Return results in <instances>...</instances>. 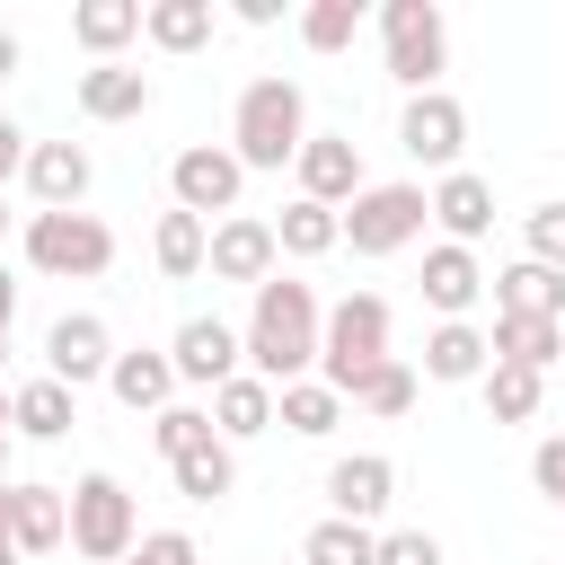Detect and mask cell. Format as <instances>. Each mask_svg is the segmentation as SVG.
<instances>
[{
	"mask_svg": "<svg viewBox=\"0 0 565 565\" xmlns=\"http://www.w3.org/2000/svg\"><path fill=\"white\" fill-rule=\"evenodd\" d=\"M0 79H18V35L0 26Z\"/></svg>",
	"mask_w": 565,
	"mask_h": 565,
	"instance_id": "cell-44",
	"label": "cell"
},
{
	"mask_svg": "<svg viewBox=\"0 0 565 565\" xmlns=\"http://www.w3.org/2000/svg\"><path fill=\"white\" fill-rule=\"evenodd\" d=\"M486 327H468V318H441L433 335H424V380H441V388H459V380H486Z\"/></svg>",
	"mask_w": 565,
	"mask_h": 565,
	"instance_id": "cell-21",
	"label": "cell"
},
{
	"mask_svg": "<svg viewBox=\"0 0 565 565\" xmlns=\"http://www.w3.org/2000/svg\"><path fill=\"white\" fill-rule=\"evenodd\" d=\"M486 415L494 424H530L539 415V397H547V371H512V362H486Z\"/></svg>",
	"mask_w": 565,
	"mask_h": 565,
	"instance_id": "cell-32",
	"label": "cell"
},
{
	"mask_svg": "<svg viewBox=\"0 0 565 565\" xmlns=\"http://www.w3.org/2000/svg\"><path fill=\"white\" fill-rule=\"evenodd\" d=\"M371 547H380V530H362V521H318L309 539H300V565H371Z\"/></svg>",
	"mask_w": 565,
	"mask_h": 565,
	"instance_id": "cell-33",
	"label": "cell"
},
{
	"mask_svg": "<svg viewBox=\"0 0 565 565\" xmlns=\"http://www.w3.org/2000/svg\"><path fill=\"white\" fill-rule=\"evenodd\" d=\"M291 177H300V203L344 212V203L362 194V150H353L344 132H309V141H300V159H291Z\"/></svg>",
	"mask_w": 565,
	"mask_h": 565,
	"instance_id": "cell-12",
	"label": "cell"
},
{
	"mask_svg": "<svg viewBox=\"0 0 565 565\" xmlns=\"http://www.w3.org/2000/svg\"><path fill=\"white\" fill-rule=\"evenodd\" d=\"M9 318H18V282H9V265H0V335H9Z\"/></svg>",
	"mask_w": 565,
	"mask_h": 565,
	"instance_id": "cell-43",
	"label": "cell"
},
{
	"mask_svg": "<svg viewBox=\"0 0 565 565\" xmlns=\"http://www.w3.org/2000/svg\"><path fill=\"white\" fill-rule=\"evenodd\" d=\"M0 353H9V335H0Z\"/></svg>",
	"mask_w": 565,
	"mask_h": 565,
	"instance_id": "cell-49",
	"label": "cell"
},
{
	"mask_svg": "<svg viewBox=\"0 0 565 565\" xmlns=\"http://www.w3.org/2000/svg\"><path fill=\"white\" fill-rule=\"evenodd\" d=\"M371 565H441V539L433 530H380Z\"/></svg>",
	"mask_w": 565,
	"mask_h": 565,
	"instance_id": "cell-38",
	"label": "cell"
},
{
	"mask_svg": "<svg viewBox=\"0 0 565 565\" xmlns=\"http://www.w3.org/2000/svg\"><path fill=\"white\" fill-rule=\"evenodd\" d=\"M424 212L441 221V238H450V247H477V238L494 230V185H486L477 168H450V177L424 194Z\"/></svg>",
	"mask_w": 565,
	"mask_h": 565,
	"instance_id": "cell-14",
	"label": "cell"
},
{
	"mask_svg": "<svg viewBox=\"0 0 565 565\" xmlns=\"http://www.w3.org/2000/svg\"><path fill=\"white\" fill-rule=\"evenodd\" d=\"M203 238H212V221H194V212H159V230H150V256H159V274H168V282L203 274Z\"/></svg>",
	"mask_w": 565,
	"mask_h": 565,
	"instance_id": "cell-31",
	"label": "cell"
},
{
	"mask_svg": "<svg viewBox=\"0 0 565 565\" xmlns=\"http://www.w3.org/2000/svg\"><path fill=\"white\" fill-rule=\"evenodd\" d=\"M168 477H177V494H185V503H221V494L238 486V450H230V441L212 433L203 450H185V459H168Z\"/></svg>",
	"mask_w": 565,
	"mask_h": 565,
	"instance_id": "cell-29",
	"label": "cell"
},
{
	"mask_svg": "<svg viewBox=\"0 0 565 565\" xmlns=\"http://www.w3.org/2000/svg\"><path fill=\"white\" fill-rule=\"evenodd\" d=\"M212 26H221L212 0H141V35H150L159 53H203Z\"/></svg>",
	"mask_w": 565,
	"mask_h": 565,
	"instance_id": "cell-23",
	"label": "cell"
},
{
	"mask_svg": "<svg viewBox=\"0 0 565 565\" xmlns=\"http://www.w3.org/2000/svg\"><path fill=\"white\" fill-rule=\"evenodd\" d=\"M0 565H18V547H9V539H0Z\"/></svg>",
	"mask_w": 565,
	"mask_h": 565,
	"instance_id": "cell-46",
	"label": "cell"
},
{
	"mask_svg": "<svg viewBox=\"0 0 565 565\" xmlns=\"http://www.w3.org/2000/svg\"><path fill=\"white\" fill-rule=\"evenodd\" d=\"M9 177H26V132L0 115V185H9Z\"/></svg>",
	"mask_w": 565,
	"mask_h": 565,
	"instance_id": "cell-41",
	"label": "cell"
},
{
	"mask_svg": "<svg viewBox=\"0 0 565 565\" xmlns=\"http://www.w3.org/2000/svg\"><path fill=\"white\" fill-rule=\"evenodd\" d=\"M318 327H327L318 291L291 282V274H274V282H256V309H247V327H238V362H247L265 388H291V380L318 371Z\"/></svg>",
	"mask_w": 565,
	"mask_h": 565,
	"instance_id": "cell-1",
	"label": "cell"
},
{
	"mask_svg": "<svg viewBox=\"0 0 565 565\" xmlns=\"http://www.w3.org/2000/svg\"><path fill=\"white\" fill-rule=\"evenodd\" d=\"M353 35H362V0H309L300 9V44L309 53H344Z\"/></svg>",
	"mask_w": 565,
	"mask_h": 565,
	"instance_id": "cell-35",
	"label": "cell"
},
{
	"mask_svg": "<svg viewBox=\"0 0 565 565\" xmlns=\"http://www.w3.org/2000/svg\"><path fill=\"white\" fill-rule=\"evenodd\" d=\"M380 53H388V79H397L406 97H424V88H441V71H450V18H441L433 0H388V9H380Z\"/></svg>",
	"mask_w": 565,
	"mask_h": 565,
	"instance_id": "cell-3",
	"label": "cell"
},
{
	"mask_svg": "<svg viewBox=\"0 0 565 565\" xmlns=\"http://www.w3.org/2000/svg\"><path fill=\"white\" fill-rule=\"evenodd\" d=\"M335 221H344L353 256H397V247H415V238H424V221H433V212H424V185H406V177H397V185H362Z\"/></svg>",
	"mask_w": 565,
	"mask_h": 565,
	"instance_id": "cell-7",
	"label": "cell"
},
{
	"mask_svg": "<svg viewBox=\"0 0 565 565\" xmlns=\"http://www.w3.org/2000/svg\"><path fill=\"white\" fill-rule=\"evenodd\" d=\"M530 486H539V494H547V503H556V494H565V433H547V441H539V450H530Z\"/></svg>",
	"mask_w": 565,
	"mask_h": 565,
	"instance_id": "cell-40",
	"label": "cell"
},
{
	"mask_svg": "<svg viewBox=\"0 0 565 565\" xmlns=\"http://www.w3.org/2000/svg\"><path fill=\"white\" fill-rule=\"evenodd\" d=\"M26 194L44 212H79L88 194V150L79 141H26Z\"/></svg>",
	"mask_w": 565,
	"mask_h": 565,
	"instance_id": "cell-17",
	"label": "cell"
},
{
	"mask_svg": "<svg viewBox=\"0 0 565 565\" xmlns=\"http://www.w3.org/2000/svg\"><path fill=\"white\" fill-rule=\"evenodd\" d=\"M327 503H335V521H380L388 503H397V459H380V450H353V459H335L327 468Z\"/></svg>",
	"mask_w": 565,
	"mask_h": 565,
	"instance_id": "cell-13",
	"label": "cell"
},
{
	"mask_svg": "<svg viewBox=\"0 0 565 565\" xmlns=\"http://www.w3.org/2000/svg\"><path fill=\"white\" fill-rule=\"evenodd\" d=\"M62 512H71V547L88 556V565H124L132 556V539H141V512H132V494H124V477H79L71 494H62Z\"/></svg>",
	"mask_w": 565,
	"mask_h": 565,
	"instance_id": "cell-6",
	"label": "cell"
},
{
	"mask_svg": "<svg viewBox=\"0 0 565 565\" xmlns=\"http://www.w3.org/2000/svg\"><path fill=\"white\" fill-rule=\"evenodd\" d=\"M9 539H18V556H53L71 539L62 486H9Z\"/></svg>",
	"mask_w": 565,
	"mask_h": 565,
	"instance_id": "cell-19",
	"label": "cell"
},
{
	"mask_svg": "<svg viewBox=\"0 0 565 565\" xmlns=\"http://www.w3.org/2000/svg\"><path fill=\"white\" fill-rule=\"evenodd\" d=\"M106 362H115V335H106L97 309H71V318L44 327V380H62L71 397H79L88 380H106Z\"/></svg>",
	"mask_w": 565,
	"mask_h": 565,
	"instance_id": "cell-10",
	"label": "cell"
},
{
	"mask_svg": "<svg viewBox=\"0 0 565 565\" xmlns=\"http://www.w3.org/2000/svg\"><path fill=\"white\" fill-rule=\"evenodd\" d=\"M477 291H486V274H477V247H424V300L441 309V318H468L477 309Z\"/></svg>",
	"mask_w": 565,
	"mask_h": 565,
	"instance_id": "cell-20",
	"label": "cell"
},
{
	"mask_svg": "<svg viewBox=\"0 0 565 565\" xmlns=\"http://www.w3.org/2000/svg\"><path fill=\"white\" fill-rule=\"evenodd\" d=\"M124 565H203V547H194V539H185V530H141V539H132V556H124Z\"/></svg>",
	"mask_w": 565,
	"mask_h": 565,
	"instance_id": "cell-39",
	"label": "cell"
},
{
	"mask_svg": "<svg viewBox=\"0 0 565 565\" xmlns=\"http://www.w3.org/2000/svg\"><path fill=\"white\" fill-rule=\"evenodd\" d=\"M203 415H212V433L238 450V441H256V433L274 424V388H265L256 371H238V380H221V388H212V406H203Z\"/></svg>",
	"mask_w": 565,
	"mask_h": 565,
	"instance_id": "cell-22",
	"label": "cell"
},
{
	"mask_svg": "<svg viewBox=\"0 0 565 565\" xmlns=\"http://www.w3.org/2000/svg\"><path fill=\"white\" fill-rule=\"evenodd\" d=\"M230 18H238V26H274L282 9H274V0H230Z\"/></svg>",
	"mask_w": 565,
	"mask_h": 565,
	"instance_id": "cell-42",
	"label": "cell"
},
{
	"mask_svg": "<svg viewBox=\"0 0 565 565\" xmlns=\"http://www.w3.org/2000/svg\"><path fill=\"white\" fill-rule=\"evenodd\" d=\"M168 362H177V380L221 388V380H238V327L230 318H185L177 344H168Z\"/></svg>",
	"mask_w": 565,
	"mask_h": 565,
	"instance_id": "cell-15",
	"label": "cell"
},
{
	"mask_svg": "<svg viewBox=\"0 0 565 565\" xmlns=\"http://www.w3.org/2000/svg\"><path fill=\"white\" fill-rule=\"evenodd\" d=\"M344 397H353L362 415H406V406H415V371H406V362L388 353V362H371V371H362V380H353Z\"/></svg>",
	"mask_w": 565,
	"mask_h": 565,
	"instance_id": "cell-34",
	"label": "cell"
},
{
	"mask_svg": "<svg viewBox=\"0 0 565 565\" xmlns=\"http://www.w3.org/2000/svg\"><path fill=\"white\" fill-rule=\"evenodd\" d=\"M274 247H282V256H327V247H344V221H335L327 203H300V194H291V203L274 212Z\"/></svg>",
	"mask_w": 565,
	"mask_h": 565,
	"instance_id": "cell-30",
	"label": "cell"
},
{
	"mask_svg": "<svg viewBox=\"0 0 565 565\" xmlns=\"http://www.w3.org/2000/svg\"><path fill=\"white\" fill-rule=\"evenodd\" d=\"M521 247H530V265L565 274V203H539V212L521 221Z\"/></svg>",
	"mask_w": 565,
	"mask_h": 565,
	"instance_id": "cell-37",
	"label": "cell"
},
{
	"mask_svg": "<svg viewBox=\"0 0 565 565\" xmlns=\"http://www.w3.org/2000/svg\"><path fill=\"white\" fill-rule=\"evenodd\" d=\"M274 221H256V212H230V221H212V238H203V265H212V282H274Z\"/></svg>",
	"mask_w": 565,
	"mask_h": 565,
	"instance_id": "cell-11",
	"label": "cell"
},
{
	"mask_svg": "<svg viewBox=\"0 0 565 565\" xmlns=\"http://www.w3.org/2000/svg\"><path fill=\"white\" fill-rule=\"evenodd\" d=\"M556 503H565V494H556Z\"/></svg>",
	"mask_w": 565,
	"mask_h": 565,
	"instance_id": "cell-50",
	"label": "cell"
},
{
	"mask_svg": "<svg viewBox=\"0 0 565 565\" xmlns=\"http://www.w3.org/2000/svg\"><path fill=\"white\" fill-rule=\"evenodd\" d=\"M371 362H388V300L380 291H344L327 309V327H318V380L344 397Z\"/></svg>",
	"mask_w": 565,
	"mask_h": 565,
	"instance_id": "cell-4",
	"label": "cell"
},
{
	"mask_svg": "<svg viewBox=\"0 0 565 565\" xmlns=\"http://www.w3.org/2000/svg\"><path fill=\"white\" fill-rule=\"evenodd\" d=\"M486 353L512 362V371H547V362H565V327H556V318H503V309H494Z\"/></svg>",
	"mask_w": 565,
	"mask_h": 565,
	"instance_id": "cell-25",
	"label": "cell"
},
{
	"mask_svg": "<svg viewBox=\"0 0 565 565\" xmlns=\"http://www.w3.org/2000/svg\"><path fill=\"white\" fill-rule=\"evenodd\" d=\"M79 115H88V124H132V115H150V71H132V62H88V71H79Z\"/></svg>",
	"mask_w": 565,
	"mask_h": 565,
	"instance_id": "cell-16",
	"label": "cell"
},
{
	"mask_svg": "<svg viewBox=\"0 0 565 565\" xmlns=\"http://www.w3.org/2000/svg\"><path fill=\"white\" fill-rule=\"evenodd\" d=\"M0 468H9V424H0Z\"/></svg>",
	"mask_w": 565,
	"mask_h": 565,
	"instance_id": "cell-47",
	"label": "cell"
},
{
	"mask_svg": "<svg viewBox=\"0 0 565 565\" xmlns=\"http://www.w3.org/2000/svg\"><path fill=\"white\" fill-rule=\"evenodd\" d=\"M274 424L300 433V441H327V433L344 424V397H335L327 380H291V388H274Z\"/></svg>",
	"mask_w": 565,
	"mask_h": 565,
	"instance_id": "cell-28",
	"label": "cell"
},
{
	"mask_svg": "<svg viewBox=\"0 0 565 565\" xmlns=\"http://www.w3.org/2000/svg\"><path fill=\"white\" fill-rule=\"evenodd\" d=\"M238 185H247V168L221 150V141H194V150H177V168H168V194H177V212H194V221H230L238 212Z\"/></svg>",
	"mask_w": 565,
	"mask_h": 565,
	"instance_id": "cell-9",
	"label": "cell"
},
{
	"mask_svg": "<svg viewBox=\"0 0 565 565\" xmlns=\"http://www.w3.org/2000/svg\"><path fill=\"white\" fill-rule=\"evenodd\" d=\"M0 238H9V203H0Z\"/></svg>",
	"mask_w": 565,
	"mask_h": 565,
	"instance_id": "cell-48",
	"label": "cell"
},
{
	"mask_svg": "<svg viewBox=\"0 0 565 565\" xmlns=\"http://www.w3.org/2000/svg\"><path fill=\"white\" fill-rule=\"evenodd\" d=\"M300 141H309V97H300V79H282V71L247 79V88H238V115H230V159H238V168H291Z\"/></svg>",
	"mask_w": 565,
	"mask_h": 565,
	"instance_id": "cell-2",
	"label": "cell"
},
{
	"mask_svg": "<svg viewBox=\"0 0 565 565\" xmlns=\"http://www.w3.org/2000/svg\"><path fill=\"white\" fill-rule=\"evenodd\" d=\"M106 388H115V406H132V415H159V406H177V362L168 353H115L106 362Z\"/></svg>",
	"mask_w": 565,
	"mask_h": 565,
	"instance_id": "cell-18",
	"label": "cell"
},
{
	"mask_svg": "<svg viewBox=\"0 0 565 565\" xmlns=\"http://www.w3.org/2000/svg\"><path fill=\"white\" fill-rule=\"evenodd\" d=\"M494 309H503V318H556V327H565V274H547V265L521 256V265L494 274Z\"/></svg>",
	"mask_w": 565,
	"mask_h": 565,
	"instance_id": "cell-24",
	"label": "cell"
},
{
	"mask_svg": "<svg viewBox=\"0 0 565 565\" xmlns=\"http://www.w3.org/2000/svg\"><path fill=\"white\" fill-rule=\"evenodd\" d=\"M397 141H406V159L415 168H459V150H468V106L450 97V88H424V97H406V115H397Z\"/></svg>",
	"mask_w": 565,
	"mask_h": 565,
	"instance_id": "cell-8",
	"label": "cell"
},
{
	"mask_svg": "<svg viewBox=\"0 0 565 565\" xmlns=\"http://www.w3.org/2000/svg\"><path fill=\"white\" fill-rule=\"evenodd\" d=\"M26 265L53 282H97L115 265V230L97 212H35L26 221Z\"/></svg>",
	"mask_w": 565,
	"mask_h": 565,
	"instance_id": "cell-5",
	"label": "cell"
},
{
	"mask_svg": "<svg viewBox=\"0 0 565 565\" xmlns=\"http://www.w3.org/2000/svg\"><path fill=\"white\" fill-rule=\"evenodd\" d=\"M79 424V397L62 388V380H26V388H9V433H26V441H62Z\"/></svg>",
	"mask_w": 565,
	"mask_h": 565,
	"instance_id": "cell-26",
	"label": "cell"
},
{
	"mask_svg": "<svg viewBox=\"0 0 565 565\" xmlns=\"http://www.w3.org/2000/svg\"><path fill=\"white\" fill-rule=\"evenodd\" d=\"M0 539H9V477H0ZM9 547H18V539H9Z\"/></svg>",
	"mask_w": 565,
	"mask_h": 565,
	"instance_id": "cell-45",
	"label": "cell"
},
{
	"mask_svg": "<svg viewBox=\"0 0 565 565\" xmlns=\"http://www.w3.org/2000/svg\"><path fill=\"white\" fill-rule=\"evenodd\" d=\"M150 441H159V459H185V450L212 441V415H203V406H159V415H150Z\"/></svg>",
	"mask_w": 565,
	"mask_h": 565,
	"instance_id": "cell-36",
	"label": "cell"
},
{
	"mask_svg": "<svg viewBox=\"0 0 565 565\" xmlns=\"http://www.w3.org/2000/svg\"><path fill=\"white\" fill-rule=\"evenodd\" d=\"M71 35H79V53L115 62V53L141 35V0H79V9H71Z\"/></svg>",
	"mask_w": 565,
	"mask_h": 565,
	"instance_id": "cell-27",
	"label": "cell"
}]
</instances>
